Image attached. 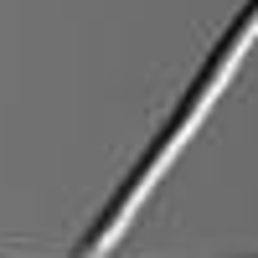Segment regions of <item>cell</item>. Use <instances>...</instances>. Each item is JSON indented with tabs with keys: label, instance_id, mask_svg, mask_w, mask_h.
<instances>
[{
	"label": "cell",
	"instance_id": "1",
	"mask_svg": "<svg viewBox=\"0 0 258 258\" xmlns=\"http://www.w3.org/2000/svg\"><path fill=\"white\" fill-rule=\"evenodd\" d=\"M253 36H258V0H248L243 16L222 31V41H217V47H212V57H207V68H202V73H197V83L186 88L181 109L170 114V124L160 129V140L145 150V160L129 170V181L119 186V197H114V202H109V212L98 217L93 238L83 243V258H98V253H109V248H114V238L129 227V217H135V207L145 202V191L165 176V165L176 160V150H181L191 135H197V124L207 119V109H212V103H217V93L227 88V78L238 73V62H243V52H248V41H253Z\"/></svg>",
	"mask_w": 258,
	"mask_h": 258
}]
</instances>
